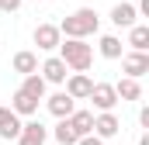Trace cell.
I'll return each mask as SVG.
<instances>
[{
	"mask_svg": "<svg viewBox=\"0 0 149 145\" xmlns=\"http://www.w3.org/2000/svg\"><path fill=\"white\" fill-rule=\"evenodd\" d=\"M135 17H139V7L128 3V0H121V3H114V7H111V24H118V28H132Z\"/></svg>",
	"mask_w": 149,
	"mask_h": 145,
	"instance_id": "11",
	"label": "cell"
},
{
	"mask_svg": "<svg viewBox=\"0 0 149 145\" xmlns=\"http://www.w3.org/2000/svg\"><path fill=\"white\" fill-rule=\"evenodd\" d=\"M128 45H132L135 52H146L149 48V28L146 24H132V28H128Z\"/></svg>",
	"mask_w": 149,
	"mask_h": 145,
	"instance_id": "17",
	"label": "cell"
},
{
	"mask_svg": "<svg viewBox=\"0 0 149 145\" xmlns=\"http://www.w3.org/2000/svg\"><path fill=\"white\" fill-rule=\"evenodd\" d=\"M139 124H142V128H149V107L139 110Z\"/></svg>",
	"mask_w": 149,
	"mask_h": 145,
	"instance_id": "23",
	"label": "cell"
},
{
	"mask_svg": "<svg viewBox=\"0 0 149 145\" xmlns=\"http://www.w3.org/2000/svg\"><path fill=\"white\" fill-rule=\"evenodd\" d=\"M139 145H149V135H142V138H139Z\"/></svg>",
	"mask_w": 149,
	"mask_h": 145,
	"instance_id": "25",
	"label": "cell"
},
{
	"mask_svg": "<svg viewBox=\"0 0 149 145\" xmlns=\"http://www.w3.org/2000/svg\"><path fill=\"white\" fill-rule=\"evenodd\" d=\"M90 86H94V79H90L87 72H70V76H66V93H70L73 100H87V97H90Z\"/></svg>",
	"mask_w": 149,
	"mask_h": 145,
	"instance_id": "9",
	"label": "cell"
},
{
	"mask_svg": "<svg viewBox=\"0 0 149 145\" xmlns=\"http://www.w3.org/2000/svg\"><path fill=\"white\" fill-rule=\"evenodd\" d=\"M118 131H121V121H118L114 110H97L94 114V135L97 138H114Z\"/></svg>",
	"mask_w": 149,
	"mask_h": 145,
	"instance_id": "3",
	"label": "cell"
},
{
	"mask_svg": "<svg viewBox=\"0 0 149 145\" xmlns=\"http://www.w3.org/2000/svg\"><path fill=\"white\" fill-rule=\"evenodd\" d=\"M139 14H146V17H149V0H139Z\"/></svg>",
	"mask_w": 149,
	"mask_h": 145,
	"instance_id": "24",
	"label": "cell"
},
{
	"mask_svg": "<svg viewBox=\"0 0 149 145\" xmlns=\"http://www.w3.org/2000/svg\"><path fill=\"white\" fill-rule=\"evenodd\" d=\"M121 69H125V76H135V79H142L149 72V55L146 52H128V55H121Z\"/></svg>",
	"mask_w": 149,
	"mask_h": 145,
	"instance_id": "8",
	"label": "cell"
},
{
	"mask_svg": "<svg viewBox=\"0 0 149 145\" xmlns=\"http://www.w3.org/2000/svg\"><path fill=\"white\" fill-rule=\"evenodd\" d=\"M31 38H35V45L42 52H56L59 41H63V31H59V24H38Z\"/></svg>",
	"mask_w": 149,
	"mask_h": 145,
	"instance_id": "5",
	"label": "cell"
},
{
	"mask_svg": "<svg viewBox=\"0 0 149 145\" xmlns=\"http://www.w3.org/2000/svg\"><path fill=\"white\" fill-rule=\"evenodd\" d=\"M59 59L73 72H87L94 62V48L87 45V38H66V41H59Z\"/></svg>",
	"mask_w": 149,
	"mask_h": 145,
	"instance_id": "2",
	"label": "cell"
},
{
	"mask_svg": "<svg viewBox=\"0 0 149 145\" xmlns=\"http://www.w3.org/2000/svg\"><path fill=\"white\" fill-rule=\"evenodd\" d=\"M17 131H21V117L10 107H0V138H3V142H14Z\"/></svg>",
	"mask_w": 149,
	"mask_h": 145,
	"instance_id": "13",
	"label": "cell"
},
{
	"mask_svg": "<svg viewBox=\"0 0 149 145\" xmlns=\"http://www.w3.org/2000/svg\"><path fill=\"white\" fill-rule=\"evenodd\" d=\"M45 107H49L52 117H70V114L76 110V100L66 93V90H59V93H52V97L45 100Z\"/></svg>",
	"mask_w": 149,
	"mask_h": 145,
	"instance_id": "10",
	"label": "cell"
},
{
	"mask_svg": "<svg viewBox=\"0 0 149 145\" xmlns=\"http://www.w3.org/2000/svg\"><path fill=\"white\" fill-rule=\"evenodd\" d=\"M97 48H101L104 59H121V38H118V35H101Z\"/></svg>",
	"mask_w": 149,
	"mask_h": 145,
	"instance_id": "18",
	"label": "cell"
},
{
	"mask_svg": "<svg viewBox=\"0 0 149 145\" xmlns=\"http://www.w3.org/2000/svg\"><path fill=\"white\" fill-rule=\"evenodd\" d=\"M21 3L24 0H0V10L3 14H14V10H21Z\"/></svg>",
	"mask_w": 149,
	"mask_h": 145,
	"instance_id": "21",
	"label": "cell"
},
{
	"mask_svg": "<svg viewBox=\"0 0 149 145\" xmlns=\"http://www.w3.org/2000/svg\"><path fill=\"white\" fill-rule=\"evenodd\" d=\"M52 135H56V142H59V145H73L76 138H80V135L73 131V124H70V117H59V124L52 128Z\"/></svg>",
	"mask_w": 149,
	"mask_h": 145,
	"instance_id": "19",
	"label": "cell"
},
{
	"mask_svg": "<svg viewBox=\"0 0 149 145\" xmlns=\"http://www.w3.org/2000/svg\"><path fill=\"white\" fill-rule=\"evenodd\" d=\"M45 86H49V83H45L38 72H28V76H24V83H21V90H24V93H31L35 100H42V97H45Z\"/></svg>",
	"mask_w": 149,
	"mask_h": 145,
	"instance_id": "20",
	"label": "cell"
},
{
	"mask_svg": "<svg viewBox=\"0 0 149 145\" xmlns=\"http://www.w3.org/2000/svg\"><path fill=\"white\" fill-rule=\"evenodd\" d=\"M73 145H104V138H97V135L90 131V135H83V138H76Z\"/></svg>",
	"mask_w": 149,
	"mask_h": 145,
	"instance_id": "22",
	"label": "cell"
},
{
	"mask_svg": "<svg viewBox=\"0 0 149 145\" xmlns=\"http://www.w3.org/2000/svg\"><path fill=\"white\" fill-rule=\"evenodd\" d=\"M87 100H94V107H97V110H114V104H118L114 83H94V86H90V97H87Z\"/></svg>",
	"mask_w": 149,
	"mask_h": 145,
	"instance_id": "4",
	"label": "cell"
},
{
	"mask_svg": "<svg viewBox=\"0 0 149 145\" xmlns=\"http://www.w3.org/2000/svg\"><path fill=\"white\" fill-rule=\"evenodd\" d=\"M10 66H14V72H21V76L38 72V55H35V52H28V48H21V52H14Z\"/></svg>",
	"mask_w": 149,
	"mask_h": 145,
	"instance_id": "15",
	"label": "cell"
},
{
	"mask_svg": "<svg viewBox=\"0 0 149 145\" xmlns=\"http://www.w3.org/2000/svg\"><path fill=\"white\" fill-rule=\"evenodd\" d=\"M45 138H49V128H45L42 121H24L14 142L17 145H45Z\"/></svg>",
	"mask_w": 149,
	"mask_h": 145,
	"instance_id": "6",
	"label": "cell"
},
{
	"mask_svg": "<svg viewBox=\"0 0 149 145\" xmlns=\"http://www.w3.org/2000/svg\"><path fill=\"white\" fill-rule=\"evenodd\" d=\"M66 76H70V66H66L59 55H49V59L42 62V79H45V83H56V86H59V83H66Z\"/></svg>",
	"mask_w": 149,
	"mask_h": 145,
	"instance_id": "7",
	"label": "cell"
},
{
	"mask_svg": "<svg viewBox=\"0 0 149 145\" xmlns=\"http://www.w3.org/2000/svg\"><path fill=\"white\" fill-rule=\"evenodd\" d=\"M97 28H101V17H97L94 7H80L70 17H63V24H59V31L66 38H90V35H97Z\"/></svg>",
	"mask_w": 149,
	"mask_h": 145,
	"instance_id": "1",
	"label": "cell"
},
{
	"mask_svg": "<svg viewBox=\"0 0 149 145\" xmlns=\"http://www.w3.org/2000/svg\"><path fill=\"white\" fill-rule=\"evenodd\" d=\"M114 93H118V100H142V83L135 76H121L114 83Z\"/></svg>",
	"mask_w": 149,
	"mask_h": 145,
	"instance_id": "14",
	"label": "cell"
},
{
	"mask_svg": "<svg viewBox=\"0 0 149 145\" xmlns=\"http://www.w3.org/2000/svg\"><path fill=\"white\" fill-rule=\"evenodd\" d=\"M10 110H14L17 117H31V114H38V100L17 86V90H14V100H10Z\"/></svg>",
	"mask_w": 149,
	"mask_h": 145,
	"instance_id": "12",
	"label": "cell"
},
{
	"mask_svg": "<svg viewBox=\"0 0 149 145\" xmlns=\"http://www.w3.org/2000/svg\"><path fill=\"white\" fill-rule=\"evenodd\" d=\"M70 124H73V131L80 138L90 135V131H94V110H73V114H70Z\"/></svg>",
	"mask_w": 149,
	"mask_h": 145,
	"instance_id": "16",
	"label": "cell"
}]
</instances>
